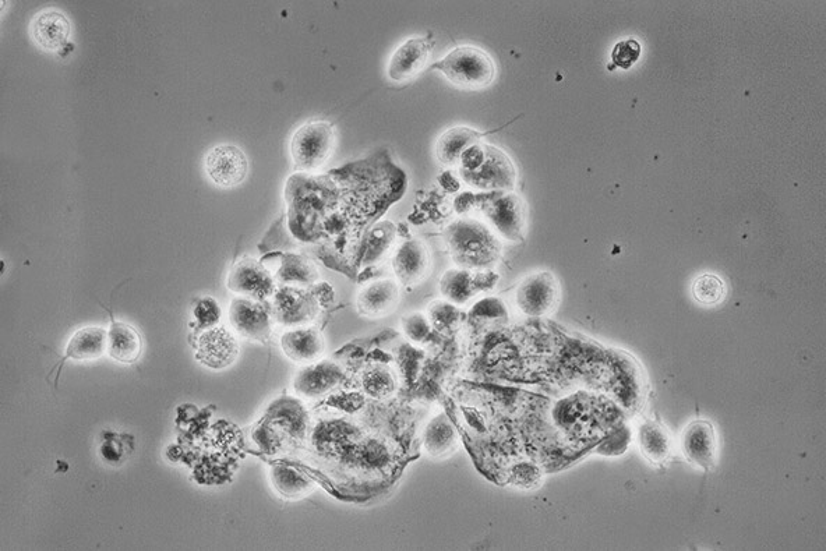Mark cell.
<instances>
[{"label": "cell", "instance_id": "obj_20", "mask_svg": "<svg viewBox=\"0 0 826 551\" xmlns=\"http://www.w3.org/2000/svg\"><path fill=\"white\" fill-rule=\"evenodd\" d=\"M393 458V452L387 443L380 439H365L352 448L348 457L344 459L347 464L356 466L367 472H380L388 468Z\"/></svg>", "mask_w": 826, "mask_h": 551}, {"label": "cell", "instance_id": "obj_24", "mask_svg": "<svg viewBox=\"0 0 826 551\" xmlns=\"http://www.w3.org/2000/svg\"><path fill=\"white\" fill-rule=\"evenodd\" d=\"M640 445L642 454L655 464L665 461L670 455L669 437L656 423L648 422L641 426Z\"/></svg>", "mask_w": 826, "mask_h": 551}, {"label": "cell", "instance_id": "obj_17", "mask_svg": "<svg viewBox=\"0 0 826 551\" xmlns=\"http://www.w3.org/2000/svg\"><path fill=\"white\" fill-rule=\"evenodd\" d=\"M285 355L294 362L310 365L317 362L324 353V341L313 328H296L284 334L281 339Z\"/></svg>", "mask_w": 826, "mask_h": 551}, {"label": "cell", "instance_id": "obj_8", "mask_svg": "<svg viewBox=\"0 0 826 551\" xmlns=\"http://www.w3.org/2000/svg\"><path fill=\"white\" fill-rule=\"evenodd\" d=\"M362 437L358 426L345 420H328L316 427L312 443L326 457L345 459Z\"/></svg>", "mask_w": 826, "mask_h": 551}, {"label": "cell", "instance_id": "obj_10", "mask_svg": "<svg viewBox=\"0 0 826 551\" xmlns=\"http://www.w3.org/2000/svg\"><path fill=\"white\" fill-rule=\"evenodd\" d=\"M238 352V342L225 327L204 332L197 344V359L211 369L228 367L235 362Z\"/></svg>", "mask_w": 826, "mask_h": 551}, {"label": "cell", "instance_id": "obj_2", "mask_svg": "<svg viewBox=\"0 0 826 551\" xmlns=\"http://www.w3.org/2000/svg\"><path fill=\"white\" fill-rule=\"evenodd\" d=\"M455 87L465 90L486 88L496 79L492 56L476 47H458L433 66Z\"/></svg>", "mask_w": 826, "mask_h": 551}, {"label": "cell", "instance_id": "obj_26", "mask_svg": "<svg viewBox=\"0 0 826 551\" xmlns=\"http://www.w3.org/2000/svg\"><path fill=\"white\" fill-rule=\"evenodd\" d=\"M694 298L704 306L718 305L726 295L725 282L715 274L700 275L693 284Z\"/></svg>", "mask_w": 826, "mask_h": 551}, {"label": "cell", "instance_id": "obj_15", "mask_svg": "<svg viewBox=\"0 0 826 551\" xmlns=\"http://www.w3.org/2000/svg\"><path fill=\"white\" fill-rule=\"evenodd\" d=\"M231 320L235 330L245 337L264 341L270 335V317L257 303L249 299L234 300L231 306Z\"/></svg>", "mask_w": 826, "mask_h": 551}, {"label": "cell", "instance_id": "obj_1", "mask_svg": "<svg viewBox=\"0 0 826 551\" xmlns=\"http://www.w3.org/2000/svg\"><path fill=\"white\" fill-rule=\"evenodd\" d=\"M446 239L454 263L465 270H486L499 259V240L478 222H455L448 228Z\"/></svg>", "mask_w": 826, "mask_h": 551}, {"label": "cell", "instance_id": "obj_30", "mask_svg": "<svg viewBox=\"0 0 826 551\" xmlns=\"http://www.w3.org/2000/svg\"><path fill=\"white\" fill-rule=\"evenodd\" d=\"M458 313L454 306L446 305V303H439L430 312V324L439 330H448L457 323Z\"/></svg>", "mask_w": 826, "mask_h": 551}, {"label": "cell", "instance_id": "obj_11", "mask_svg": "<svg viewBox=\"0 0 826 551\" xmlns=\"http://www.w3.org/2000/svg\"><path fill=\"white\" fill-rule=\"evenodd\" d=\"M429 267V253H427L426 246L419 240H407L398 247L394 254V274L402 285L418 284L426 277Z\"/></svg>", "mask_w": 826, "mask_h": 551}, {"label": "cell", "instance_id": "obj_27", "mask_svg": "<svg viewBox=\"0 0 826 551\" xmlns=\"http://www.w3.org/2000/svg\"><path fill=\"white\" fill-rule=\"evenodd\" d=\"M402 331L415 344H422L432 332V324L425 314L409 313L402 319Z\"/></svg>", "mask_w": 826, "mask_h": 551}, {"label": "cell", "instance_id": "obj_5", "mask_svg": "<svg viewBox=\"0 0 826 551\" xmlns=\"http://www.w3.org/2000/svg\"><path fill=\"white\" fill-rule=\"evenodd\" d=\"M206 172L215 185L232 189L246 179L249 162L245 153L232 144L214 147L206 157Z\"/></svg>", "mask_w": 826, "mask_h": 551}, {"label": "cell", "instance_id": "obj_12", "mask_svg": "<svg viewBox=\"0 0 826 551\" xmlns=\"http://www.w3.org/2000/svg\"><path fill=\"white\" fill-rule=\"evenodd\" d=\"M31 37L45 51H58L70 37V21L59 10L48 9L31 21Z\"/></svg>", "mask_w": 826, "mask_h": 551}, {"label": "cell", "instance_id": "obj_28", "mask_svg": "<svg viewBox=\"0 0 826 551\" xmlns=\"http://www.w3.org/2000/svg\"><path fill=\"white\" fill-rule=\"evenodd\" d=\"M641 44L637 40L620 41L613 49L612 59L614 65L621 69H630L631 66L640 59Z\"/></svg>", "mask_w": 826, "mask_h": 551}, {"label": "cell", "instance_id": "obj_23", "mask_svg": "<svg viewBox=\"0 0 826 551\" xmlns=\"http://www.w3.org/2000/svg\"><path fill=\"white\" fill-rule=\"evenodd\" d=\"M271 482L278 493L289 498L305 496L313 489V483L294 468L274 465L271 469Z\"/></svg>", "mask_w": 826, "mask_h": 551}, {"label": "cell", "instance_id": "obj_7", "mask_svg": "<svg viewBox=\"0 0 826 551\" xmlns=\"http://www.w3.org/2000/svg\"><path fill=\"white\" fill-rule=\"evenodd\" d=\"M434 42L425 37L409 38L391 56L387 76L395 83L415 79L429 63Z\"/></svg>", "mask_w": 826, "mask_h": 551}, {"label": "cell", "instance_id": "obj_4", "mask_svg": "<svg viewBox=\"0 0 826 551\" xmlns=\"http://www.w3.org/2000/svg\"><path fill=\"white\" fill-rule=\"evenodd\" d=\"M560 299V285L553 274L529 275L518 286L515 302L527 316L539 317L552 312Z\"/></svg>", "mask_w": 826, "mask_h": 551}, {"label": "cell", "instance_id": "obj_13", "mask_svg": "<svg viewBox=\"0 0 826 551\" xmlns=\"http://www.w3.org/2000/svg\"><path fill=\"white\" fill-rule=\"evenodd\" d=\"M400 300V288L394 279L370 282L358 295L359 313L366 317H381L393 312Z\"/></svg>", "mask_w": 826, "mask_h": 551}, {"label": "cell", "instance_id": "obj_14", "mask_svg": "<svg viewBox=\"0 0 826 551\" xmlns=\"http://www.w3.org/2000/svg\"><path fill=\"white\" fill-rule=\"evenodd\" d=\"M232 291L263 300L273 293V279L267 271L253 260H243L232 271L229 278Z\"/></svg>", "mask_w": 826, "mask_h": 551}, {"label": "cell", "instance_id": "obj_19", "mask_svg": "<svg viewBox=\"0 0 826 551\" xmlns=\"http://www.w3.org/2000/svg\"><path fill=\"white\" fill-rule=\"evenodd\" d=\"M108 349V334L104 328L87 327L74 332L67 344L65 356L60 359V365L67 359L91 360L100 358Z\"/></svg>", "mask_w": 826, "mask_h": 551}, {"label": "cell", "instance_id": "obj_9", "mask_svg": "<svg viewBox=\"0 0 826 551\" xmlns=\"http://www.w3.org/2000/svg\"><path fill=\"white\" fill-rule=\"evenodd\" d=\"M683 450L688 461L700 466L704 471L715 468L718 440L715 429L708 420H695L686 427L683 434Z\"/></svg>", "mask_w": 826, "mask_h": 551}, {"label": "cell", "instance_id": "obj_6", "mask_svg": "<svg viewBox=\"0 0 826 551\" xmlns=\"http://www.w3.org/2000/svg\"><path fill=\"white\" fill-rule=\"evenodd\" d=\"M344 379V370L334 360H317L296 374L294 390L300 398L319 399L340 386Z\"/></svg>", "mask_w": 826, "mask_h": 551}, {"label": "cell", "instance_id": "obj_21", "mask_svg": "<svg viewBox=\"0 0 826 551\" xmlns=\"http://www.w3.org/2000/svg\"><path fill=\"white\" fill-rule=\"evenodd\" d=\"M482 134L469 127H454L439 137L436 143L437 160L444 165H455L462 160L465 151L480 140Z\"/></svg>", "mask_w": 826, "mask_h": 551}, {"label": "cell", "instance_id": "obj_29", "mask_svg": "<svg viewBox=\"0 0 826 551\" xmlns=\"http://www.w3.org/2000/svg\"><path fill=\"white\" fill-rule=\"evenodd\" d=\"M194 317L201 328L213 326L220 319V307L211 298L200 300L194 309Z\"/></svg>", "mask_w": 826, "mask_h": 551}, {"label": "cell", "instance_id": "obj_25", "mask_svg": "<svg viewBox=\"0 0 826 551\" xmlns=\"http://www.w3.org/2000/svg\"><path fill=\"white\" fill-rule=\"evenodd\" d=\"M362 387L367 397L386 399L395 390L394 374L387 366H372L363 374Z\"/></svg>", "mask_w": 826, "mask_h": 551}, {"label": "cell", "instance_id": "obj_22", "mask_svg": "<svg viewBox=\"0 0 826 551\" xmlns=\"http://www.w3.org/2000/svg\"><path fill=\"white\" fill-rule=\"evenodd\" d=\"M108 352L118 362L132 365L143 352L139 332L129 324H112L111 331L108 332Z\"/></svg>", "mask_w": 826, "mask_h": 551}, {"label": "cell", "instance_id": "obj_18", "mask_svg": "<svg viewBox=\"0 0 826 551\" xmlns=\"http://www.w3.org/2000/svg\"><path fill=\"white\" fill-rule=\"evenodd\" d=\"M423 447L430 457L444 458L458 448V433L447 413L441 412L423 430Z\"/></svg>", "mask_w": 826, "mask_h": 551}, {"label": "cell", "instance_id": "obj_3", "mask_svg": "<svg viewBox=\"0 0 826 551\" xmlns=\"http://www.w3.org/2000/svg\"><path fill=\"white\" fill-rule=\"evenodd\" d=\"M335 148L334 127L316 120L299 127L292 137V160L303 171H314L326 164Z\"/></svg>", "mask_w": 826, "mask_h": 551}, {"label": "cell", "instance_id": "obj_16", "mask_svg": "<svg viewBox=\"0 0 826 551\" xmlns=\"http://www.w3.org/2000/svg\"><path fill=\"white\" fill-rule=\"evenodd\" d=\"M490 286L486 282V275L473 273L465 268H454L443 275L440 282V291L444 298L454 305H465L476 293Z\"/></svg>", "mask_w": 826, "mask_h": 551}]
</instances>
